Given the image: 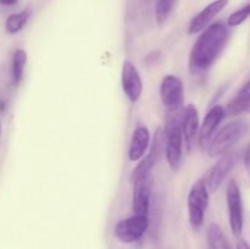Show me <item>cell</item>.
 <instances>
[{
	"label": "cell",
	"mask_w": 250,
	"mask_h": 249,
	"mask_svg": "<svg viewBox=\"0 0 250 249\" xmlns=\"http://www.w3.org/2000/svg\"><path fill=\"white\" fill-rule=\"evenodd\" d=\"M236 249H250V244L246 241V239L238 237L236 243Z\"/></svg>",
	"instance_id": "603a6c76"
},
{
	"label": "cell",
	"mask_w": 250,
	"mask_h": 249,
	"mask_svg": "<svg viewBox=\"0 0 250 249\" xmlns=\"http://www.w3.org/2000/svg\"><path fill=\"white\" fill-rule=\"evenodd\" d=\"M229 39V26L222 22L209 24L193 44L188 60L190 75H200L209 70L224 51Z\"/></svg>",
	"instance_id": "6da1fadb"
},
{
	"label": "cell",
	"mask_w": 250,
	"mask_h": 249,
	"mask_svg": "<svg viewBox=\"0 0 250 249\" xmlns=\"http://www.w3.org/2000/svg\"><path fill=\"white\" fill-rule=\"evenodd\" d=\"M149 217L146 215H136L120 220L114 229L115 237L121 243L132 244L138 242L149 228Z\"/></svg>",
	"instance_id": "52a82bcc"
},
{
	"label": "cell",
	"mask_w": 250,
	"mask_h": 249,
	"mask_svg": "<svg viewBox=\"0 0 250 249\" xmlns=\"http://www.w3.org/2000/svg\"><path fill=\"white\" fill-rule=\"evenodd\" d=\"M219 158L216 164L208 171L207 180H204L210 193H216L219 190L224 181L226 180V177L231 173L237 164V158L234 154L226 153Z\"/></svg>",
	"instance_id": "9c48e42d"
},
{
	"label": "cell",
	"mask_w": 250,
	"mask_h": 249,
	"mask_svg": "<svg viewBox=\"0 0 250 249\" xmlns=\"http://www.w3.org/2000/svg\"><path fill=\"white\" fill-rule=\"evenodd\" d=\"M226 203L229 210V228L234 237H241L244 227V210L241 188L234 178L229 180L226 189Z\"/></svg>",
	"instance_id": "5b68a950"
},
{
	"label": "cell",
	"mask_w": 250,
	"mask_h": 249,
	"mask_svg": "<svg viewBox=\"0 0 250 249\" xmlns=\"http://www.w3.org/2000/svg\"><path fill=\"white\" fill-rule=\"evenodd\" d=\"M249 111H250V109H249Z\"/></svg>",
	"instance_id": "d4e9b609"
},
{
	"label": "cell",
	"mask_w": 250,
	"mask_h": 249,
	"mask_svg": "<svg viewBox=\"0 0 250 249\" xmlns=\"http://www.w3.org/2000/svg\"><path fill=\"white\" fill-rule=\"evenodd\" d=\"M2 138V122H1V116H0V142Z\"/></svg>",
	"instance_id": "cb8c5ba5"
},
{
	"label": "cell",
	"mask_w": 250,
	"mask_h": 249,
	"mask_svg": "<svg viewBox=\"0 0 250 249\" xmlns=\"http://www.w3.org/2000/svg\"><path fill=\"white\" fill-rule=\"evenodd\" d=\"M165 126V156L172 171L180 170L183 158V136L180 126L181 114H168Z\"/></svg>",
	"instance_id": "3957f363"
},
{
	"label": "cell",
	"mask_w": 250,
	"mask_h": 249,
	"mask_svg": "<svg viewBox=\"0 0 250 249\" xmlns=\"http://www.w3.org/2000/svg\"><path fill=\"white\" fill-rule=\"evenodd\" d=\"M158 156H159V143L158 141L154 142V145L151 148L150 153L146 154L143 158L139 160V164L133 168L131 173V180L132 183L137 182L139 180H143V178H146L150 176L151 170L155 166L156 161H158Z\"/></svg>",
	"instance_id": "9a60e30c"
},
{
	"label": "cell",
	"mask_w": 250,
	"mask_h": 249,
	"mask_svg": "<svg viewBox=\"0 0 250 249\" xmlns=\"http://www.w3.org/2000/svg\"><path fill=\"white\" fill-rule=\"evenodd\" d=\"M160 99L167 114H178L185 103V85L175 75H166L160 83Z\"/></svg>",
	"instance_id": "8992f818"
},
{
	"label": "cell",
	"mask_w": 250,
	"mask_h": 249,
	"mask_svg": "<svg viewBox=\"0 0 250 249\" xmlns=\"http://www.w3.org/2000/svg\"><path fill=\"white\" fill-rule=\"evenodd\" d=\"M27 65V53L23 49H17L12 55L11 61V80L15 87L20 85L23 80L24 70Z\"/></svg>",
	"instance_id": "ac0fdd59"
},
{
	"label": "cell",
	"mask_w": 250,
	"mask_h": 249,
	"mask_svg": "<svg viewBox=\"0 0 250 249\" xmlns=\"http://www.w3.org/2000/svg\"><path fill=\"white\" fill-rule=\"evenodd\" d=\"M133 185V193H132V209L136 215L149 214L150 208V180L149 177L139 180Z\"/></svg>",
	"instance_id": "5bb4252c"
},
{
	"label": "cell",
	"mask_w": 250,
	"mask_h": 249,
	"mask_svg": "<svg viewBox=\"0 0 250 249\" xmlns=\"http://www.w3.org/2000/svg\"><path fill=\"white\" fill-rule=\"evenodd\" d=\"M32 15V10L29 7L22 10V11L11 14L5 21V29L9 34H17L24 28Z\"/></svg>",
	"instance_id": "d6986e66"
},
{
	"label": "cell",
	"mask_w": 250,
	"mask_h": 249,
	"mask_svg": "<svg viewBox=\"0 0 250 249\" xmlns=\"http://www.w3.org/2000/svg\"><path fill=\"white\" fill-rule=\"evenodd\" d=\"M176 0H158L155 5V20L159 26H163L168 19L175 6Z\"/></svg>",
	"instance_id": "ffe728a7"
},
{
	"label": "cell",
	"mask_w": 250,
	"mask_h": 249,
	"mask_svg": "<svg viewBox=\"0 0 250 249\" xmlns=\"http://www.w3.org/2000/svg\"><path fill=\"white\" fill-rule=\"evenodd\" d=\"M249 131L248 124L243 121H232L220 128L207 146L208 155L210 158L225 155L229 149L236 145Z\"/></svg>",
	"instance_id": "7a4b0ae2"
},
{
	"label": "cell",
	"mask_w": 250,
	"mask_h": 249,
	"mask_svg": "<svg viewBox=\"0 0 250 249\" xmlns=\"http://www.w3.org/2000/svg\"><path fill=\"white\" fill-rule=\"evenodd\" d=\"M151 136L148 127L144 124H138L133 131L129 142L128 148V159L132 163H137L141 160L148 151L149 145H150Z\"/></svg>",
	"instance_id": "4fadbf2b"
},
{
	"label": "cell",
	"mask_w": 250,
	"mask_h": 249,
	"mask_svg": "<svg viewBox=\"0 0 250 249\" xmlns=\"http://www.w3.org/2000/svg\"><path fill=\"white\" fill-rule=\"evenodd\" d=\"M210 202V192L203 178L195 181L187 197L188 219L193 228H200L204 224L205 212Z\"/></svg>",
	"instance_id": "277c9868"
},
{
	"label": "cell",
	"mask_w": 250,
	"mask_h": 249,
	"mask_svg": "<svg viewBox=\"0 0 250 249\" xmlns=\"http://www.w3.org/2000/svg\"><path fill=\"white\" fill-rule=\"evenodd\" d=\"M207 241L209 249H232L229 238L220 225H209L207 231Z\"/></svg>",
	"instance_id": "e0dca14e"
},
{
	"label": "cell",
	"mask_w": 250,
	"mask_h": 249,
	"mask_svg": "<svg viewBox=\"0 0 250 249\" xmlns=\"http://www.w3.org/2000/svg\"><path fill=\"white\" fill-rule=\"evenodd\" d=\"M243 164H244V168H246L247 173L250 175V143L248 144V146L246 148V150H244Z\"/></svg>",
	"instance_id": "7402d4cb"
},
{
	"label": "cell",
	"mask_w": 250,
	"mask_h": 249,
	"mask_svg": "<svg viewBox=\"0 0 250 249\" xmlns=\"http://www.w3.org/2000/svg\"><path fill=\"white\" fill-rule=\"evenodd\" d=\"M250 109V80L247 83L242 85L241 89L237 92L233 99L227 104L225 107L226 114L231 115V116H236V115L242 114L244 111H249Z\"/></svg>",
	"instance_id": "2e32d148"
},
{
	"label": "cell",
	"mask_w": 250,
	"mask_h": 249,
	"mask_svg": "<svg viewBox=\"0 0 250 249\" xmlns=\"http://www.w3.org/2000/svg\"><path fill=\"white\" fill-rule=\"evenodd\" d=\"M180 126L182 131L183 142L188 150H190L193 146V143L197 139L198 132L200 127L199 120V111L195 107V105L188 104L185 109L181 111L180 115Z\"/></svg>",
	"instance_id": "7c38bea8"
},
{
	"label": "cell",
	"mask_w": 250,
	"mask_h": 249,
	"mask_svg": "<svg viewBox=\"0 0 250 249\" xmlns=\"http://www.w3.org/2000/svg\"><path fill=\"white\" fill-rule=\"evenodd\" d=\"M250 17V2L246 4L244 6H242L241 9L236 10L234 12H232L231 15L227 19V26L229 27H238L242 23L247 21Z\"/></svg>",
	"instance_id": "44dd1931"
},
{
	"label": "cell",
	"mask_w": 250,
	"mask_h": 249,
	"mask_svg": "<svg viewBox=\"0 0 250 249\" xmlns=\"http://www.w3.org/2000/svg\"><path fill=\"white\" fill-rule=\"evenodd\" d=\"M229 0H214L209 5L204 7L200 12H198L189 22L188 26V34H198L204 31L209 24L212 23L215 17L225 10V7L229 5Z\"/></svg>",
	"instance_id": "8fae6325"
},
{
	"label": "cell",
	"mask_w": 250,
	"mask_h": 249,
	"mask_svg": "<svg viewBox=\"0 0 250 249\" xmlns=\"http://www.w3.org/2000/svg\"><path fill=\"white\" fill-rule=\"evenodd\" d=\"M121 85L125 95L131 103H137L143 93V81L138 68L126 60L122 63L121 68Z\"/></svg>",
	"instance_id": "ba28073f"
},
{
	"label": "cell",
	"mask_w": 250,
	"mask_h": 249,
	"mask_svg": "<svg viewBox=\"0 0 250 249\" xmlns=\"http://www.w3.org/2000/svg\"><path fill=\"white\" fill-rule=\"evenodd\" d=\"M226 110L222 105H215L205 115L203 124H200L199 132H198V143L203 150H207V146L209 145L210 141L216 133L220 124L224 121L226 117Z\"/></svg>",
	"instance_id": "30bf717a"
}]
</instances>
